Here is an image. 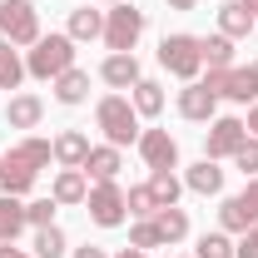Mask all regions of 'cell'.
Returning a JSON list of instances; mask_svg holds the SVG:
<instances>
[{
    "label": "cell",
    "instance_id": "obj_1",
    "mask_svg": "<svg viewBox=\"0 0 258 258\" xmlns=\"http://www.w3.org/2000/svg\"><path fill=\"white\" fill-rule=\"evenodd\" d=\"M95 124L104 134V144H114V149H124V144H139V109L129 104V95H104L95 104Z\"/></svg>",
    "mask_w": 258,
    "mask_h": 258
},
{
    "label": "cell",
    "instance_id": "obj_2",
    "mask_svg": "<svg viewBox=\"0 0 258 258\" xmlns=\"http://www.w3.org/2000/svg\"><path fill=\"white\" fill-rule=\"evenodd\" d=\"M64 70H75V40L70 35H40L30 45V55H25V75L30 80H55Z\"/></svg>",
    "mask_w": 258,
    "mask_h": 258
},
{
    "label": "cell",
    "instance_id": "obj_3",
    "mask_svg": "<svg viewBox=\"0 0 258 258\" xmlns=\"http://www.w3.org/2000/svg\"><path fill=\"white\" fill-rule=\"evenodd\" d=\"M139 35H144V10H134V0H119V5L104 10V35L99 40L109 45V55H134Z\"/></svg>",
    "mask_w": 258,
    "mask_h": 258
},
{
    "label": "cell",
    "instance_id": "obj_4",
    "mask_svg": "<svg viewBox=\"0 0 258 258\" xmlns=\"http://www.w3.org/2000/svg\"><path fill=\"white\" fill-rule=\"evenodd\" d=\"M159 64L169 75H179L184 85L199 80V70H204V55H199V35H164L159 40Z\"/></svg>",
    "mask_w": 258,
    "mask_h": 258
},
{
    "label": "cell",
    "instance_id": "obj_5",
    "mask_svg": "<svg viewBox=\"0 0 258 258\" xmlns=\"http://www.w3.org/2000/svg\"><path fill=\"white\" fill-rule=\"evenodd\" d=\"M0 40H10L15 50L40 40V10L30 0H0Z\"/></svg>",
    "mask_w": 258,
    "mask_h": 258
},
{
    "label": "cell",
    "instance_id": "obj_6",
    "mask_svg": "<svg viewBox=\"0 0 258 258\" xmlns=\"http://www.w3.org/2000/svg\"><path fill=\"white\" fill-rule=\"evenodd\" d=\"M85 214H90L99 228H119V224L129 219V209H124V189H119L114 179H99V184H90V194H85Z\"/></svg>",
    "mask_w": 258,
    "mask_h": 258
},
{
    "label": "cell",
    "instance_id": "obj_7",
    "mask_svg": "<svg viewBox=\"0 0 258 258\" xmlns=\"http://www.w3.org/2000/svg\"><path fill=\"white\" fill-rule=\"evenodd\" d=\"M248 139V124L243 119H233V114H219L214 124H209V139H204V159H233L238 154V144Z\"/></svg>",
    "mask_w": 258,
    "mask_h": 258
},
{
    "label": "cell",
    "instance_id": "obj_8",
    "mask_svg": "<svg viewBox=\"0 0 258 258\" xmlns=\"http://www.w3.org/2000/svg\"><path fill=\"white\" fill-rule=\"evenodd\" d=\"M139 159L149 169H179V144L169 129H144L139 134Z\"/></svg>",
    "mask_w": 258,
    "mask_h": 258
},
{
    "label": "cell",
    "instance_id": "obj_9",
    "mask_svg": "<svg viewBox=\"0 0 258 258\" xmlns=\"http://www.w3.org/2000/svg\"><path fill=\"white\" fill-rule=\"evenodd\" d=\"M214 109H219V95H214L204 80H189V85L179 90V114H184V119L209 124V119H214Z\"/></svg>",
    "mask_w": 258,
    "mask_h": 258
},
{
    "label": "cell",
    "instance_id": "obj_10",
    "mask_svg": "<svg viewBox=\"0 0 258 258\" xmlns=\"http://www.w3.org/2000/svg\"><path fill=\"white\" fill-rule=\"evenodd\" d=\"M50 144H55L60 169H85V159H90V134H85V129H60Z\"/></svg>",
    "mask_w": 258,
    "mask_h": 258
},
{
    "label": "cell",
    "instance_id": "obj_11",
    "mask_svg": "<svg viewBox=\"0 0 258 258\" xmlns=\"http://www.w3.org/2000/svg\"><path fill=\"white\" fill-rule=\"evenodd\" d=\"M99 80H104V85H114V90H134V85L144 80L139 55H109V60L99 64Z\"/></svg>",
    "mask_w": 258,
    "mask_h": 258
},
{
    "label": "cell",
    "instance_id": "obj_12",
    "mask_svg": "<svg viewBox=\"0 0 258 258\" xmlns=\"http://www.w3.org/2000/svg\"><path fill=\"white\" fill-rule=\"evenodd\" d=\"M85 194H90V174L85 169H60L55 174V184H50V199L70 209V204H85Z\"/></svg>",
    "mask_w": 258,
    "mask_h": 258
},
{
    "label": "cell",
    "instance_id": "obj_13",
    "mask_svg": "<svg viewBox=\"0 0 258 258\" xmlns=\"http://www.w3.org/2000/svg\"><path fill=\"white\" fill-rule=\"evenodd\" d=\"M35 179H40V174H35L30 164H20L15 154H0V189H5V194H15V199H20V194L35 189Z\"/></svg>",
    "mask_w": 258,
    "mask_h": 258
},
{
    "label": "cell",
    "instance_id": "obj_14",
    "mask_svg": "<svg viewBox=\"0 0 258 258\" xmlns=\"http://www.w3.org/2000/svg\"><path fill=\"white\" fill-rule=\"evenodd\" d=\"M253 25H258V15L243 5V0H228V5H219V35H228V40H243Z\"/></svg>",
    "mask_w": 258,
    "mask_h": 258
},
{
    "label": "cell",
    "instance_id": "obj_15",
    "mask_svg": "<svg viewBox=\"0 0 258 258\" xmlns=\"http://www.w3.org/2000/svg\"><path fill=\"white\" fill-rule=\"evenodd\" d=\"M119 169H124V154L114 149V144H90V159H85V174L90 179H119Z\"/></svg>",
    "mask_w": 258,
    "mask_h": 258
},
{
    "label": "cell",
    "instance_id": "obj_16",
    "mask_svg": "<svg viewBox=\"0 0 258 258\" xmlns=\"http://www.w3.org/2000/svg\"><path fill=\"white\" fill-rule=\"evenodd\" d=\"M50 85H55V99H60V104H85V99H90V75H85L80 64L64 70V75H55Z\"/></svg>",
    "mask_w": 258,
    "mask_h": 258
},
{
    "label": "cell",
    "instance_id": "obj_17",
    "mask_svg": "<svg viewBox=\"0 0 258 258\" xmlns=\"http://www.w3.org/2000/svg\"><path fill=\"white\" fill-rule=\"evenodd\" d=\"M5 119H10V129H35L45 119V99L40 95H15L10 109H5Z\"/></svg>",
    "mask_w": 258,
    "mask_h": 258
},
{
    "label": "cell",
    "instance_id": "obj_18",
    "mask_svg": "<svg viewBox=\"0 0 258 258\" xmlns=\"http://www.w3.org/2000/svg\"><path fill=\"white\" fill-rule=\"evenodd\" d=\"M184 184H189L194 194H204V199H209V194H219V189H224V169H219L214 159H199V164H189Z\"/></svg>",
    "mask_w": 258,
    "mask_h": 258
},
{
    "label": "cell",
    "instance_id": "obj_19",
    "mask_svg": "<svg viewBox=\"0 0 258 258\" xmlns=\"http://www.w3.org/2000/svg\"><path fill=\"white\" fill-rule=\"evenodd\" d=\"M129 104L139 109V119H154V114L164 109V85L159 80H139V85L129 90Z\"/></svg>",
    "mask_w": 258,
    "mask_h": 258
},
{
    "label": "cell",
    "instance_id": "obj_20",
    "mask_svg": "<svg viewBox=\"0 0 258 258\" xmlns=\"http://www.w3.org/2000/svg\"><path fill=\"white\" fill-rule=\"evenodd\" d=\"M70 40H75V45H80V40H99V35H104V10H90V5H85V10H70Z\"/></svg>",
    "mask_w": 258,
    "mask_h": 258
},
{
    "label": "cell",
    "instance_id": "obj_21",
    "mask_svg": "<svg viewBox=\"0 0 258 258\" xmlns=\"http://www.w3.org/2000/svg\"><path fill=\"white\" fill-rule=\"evenodd\" d=\"M25 228V204L15 194H0V243H15Z\"/></svg>",
    "mask_w": 258,
    "mask_h": 258
},
{
    "label": "cell",
    "instance_id": "obj_22",
    "mask_svg": "<svg viewBox=\"0 0 258 258\" xmlns=\"http://www.w3.org/2000/svg\"><path fill=\"white\" fill-rule=\"evenodd\" d=\"M199 55L209 70H233V40L228 35H204L199 40Z\"/></svg>",
    "mask_w": 258,
    "mask_h": 258
},
{
    "label": "cell",
    "instance_id": "obj_23",
    "mask_svg": "<svg viewBox=\"0 0 258 258\" xmlns=\"http://www.w3.org/2000/svg\"><path fill=\"white\" fill-rule=\"evenodd\" d=\"M253 224H258V219L248 214V209H243V199H238V194L219 204V228H224V233H248Z\"/></svg>",
    "mask_w": 258,
    "mask_h": 258
},
{
    "label": "cell",
    "instance_id": "obj_24",
    "mask_svg": "<svg viewBox=\"0 0 258 258\" xmlns=\"http://www.w3.org/2000/svg\"><path fill=\"white\" fill-rule=\"evenodd\" d=\"M154 224H159V238L164 243H179V238H189V214L179 209V204H169L154 214Z\"/></svg>",
    "mask_w": 258,
    "mask_h": 258
},
{
    "label": "cell",
    "instance_id": "obj_25",
    "mask_svg": "<svg viewBox=\"0 0 258 258\" xmlns=\"http://www.w3.org/2000/svg\"><path fill=\"white\" fill-rule=\"evenodd\" d=\"M179 189H184V179H179L174 169H149V194L159 199V209L179 204Z\"/></svg>",
    "mask_w": 258,
    "mask_h": 258
},
{
    "label": "cell",
    "instance_id": "obj_26",
    "mask_svg": "<svg viewBox=\"0 0 258 258\" xmlns=\"http://www.w3.org/2000/svg\"><path fill=\"white\" fill-rule=\"evenodd\" d=\"M20 80H25V60H20V50H15L10 40H0V90H20Z\"/></svg>",
    "mask_w": 258,
    "mask_h": 258
},
{
    "label": "cell",
    "instance_id": "obj_27",
    "mask_svg": "<svg viewBox=\"0 0 258 258\" xmlns=\"http://www.w3.org/2000/svg\"><path fill=\"white\" fill-rule=\"evenodd\" d=\"M70 243H64V228H35V258H64Z\"/></svg>",
    "mask_w": 258,
    "mask_h": 258
},
{
    "label": "cell",
    "instance_id": "obj_28",
    "mask_svg": "<svg viewBox=\"0 0 258 258\" xmlns=\"http://www.w3.org/2000/svg\"><path fill=\"white\" fill-rule=\"evenodd\" d=\"M124 209H129V219H154L159 214V199L149 194V184H134L124 194Z\"/></svg>",
    "mask_w": 258,
    "mask_h": 258
},
{
    "label": "cell",
    "instance_id": "obj_29",
    "mask_svg": "<svg viewBox=\"0 0 258 258\" xmlns=\"http://www.w3.org/2000/svg\"><path fill=\"white\" fill-rule=\"evenodd\" d=\"M194 258H233V238H228L224 228H214V233H204V238H199Z\"/></svg>",
    "mask_w": 258,
    "mask_h": 258
},
{
    "label": "cell",
    "instance_id": "obj_30",
    "mask_svg": "<svg viewBox=\"0 0 258 258\" xmlns=\"http://www.w3.org/2000/svg\"><path fill=\"white\" fill-rule=\"evenodd\" d=\"M129 248H164V238H159V224L154 219H134V228H129Z\"/></svg>",
    "mask_w": 258,
    "mask_h": 258
},
{
    "label": "cell",
    "instance_id": "obj_31",
    "mask_svg": "<svg viewBox=\"0 0 258 258\" xmlns=\"http://www.w3.org/2000/svg\"><path fill=\"white\" fill-rule=\"evenodd\" d=\"M55 209H60L55 199H30V204H25V224L50 228V224H55Z\"/></svg>",
    "mask_w": 258,
    "mask_h": 258
},
{
    "label": "cell",
    "instance_id": "obj_32",
    "mask_svg": "<svg viewBox=\"0 0 258 258\" xmlns=\"http://www.w3.org/2000/svg\"><path fill=\"white\" fill-rule=\"evenodd\" d=\"M233 164L248 174V179H258V134H248L243 144H238V154H233Z\"/></svg>",
    "mask_w": 258,
    "mask_h": 258
},
{
    "label": "cell",
    "instance_id": "obj_33",
    "mask_svg": "<svg viewBox=\"0 0 258 258\" xmlns=\"http://www.w3.org/2000/svg\"><path fill=\"white\" fill-rule=\"evenodd\" d=\"M233 258H258V224L248 228V233H243L238 243H233Z\"/></svg>",
    "mask_w": 258,
    "mask_h": 258
},
{
    "label": "cell",
    "instance_id": "obj_34",
    "mask_svg": "<svg viewBox=\"0 0 258 258\" xmlns=\"http://www.w3.org/2000/svg\"><path fill=\"white\" fill-rule=\"evenodd\" d=\"M238 199H243V209H248V214H253V219H258V179H248Z\"/></svg>",
    "mask_w": 258,
    "mask_h": 258
},
{
    "label": "cell",
    "instance_id": "obj_35",
    "mask_svg": "<svg viewBox=\"0 0 258 258\" xmlns=\"http://www.w3.org/2000/svg\"><path fill=\"white\" fill-rule=\"evenodd\" d=\"M70 258H109V253H104V248H95V243H85V248H75Z\"/></svg>",
    "mask_w": 258,
    "mask_h": 258
},
{
    "label": "cell",
    "instance_id": "obj_36",
    "mask_svg": "<svg viewBox=\"0 0 258 258\" xmlns=\"http://www.w3.org/2000/svg\"><path fill=\"white\" fill-rule=\"evenodd\" d=\"M0 258H35V253H20L15 243H0Z\"/></svg>",
    "mask_w": 258,
    "mask_h": 258
},
{
    "label": "cell",
    "instance_id": "obj_37",
    "mask_svg": "<svg viewBox=\"0 0 258 258\" xmlns=\"http://www.w3.org/2000/svg\"><path fill=\"white\" fill-rule=\"evenodd\" d=\"M243 124H248V134H258V104L248 109V119H243Z\"/></svg>",
    "mask_w": 258,
    "mask_h": 258
},
{
    "label": "cell",
    "instance_id": "obj_38",
    "mask_svg": "<svg viewBox=\"0 0 258 258\" xmlns=\"http://www.w3.org/2000/svg\"><path fill=\"white\" fill-rule=\"evenodd\" d=\"M114 258H149V253H144V248H119Z\"/></svg>",
    "mask_w": 258,
    "mask_h": 258
},
{
    "label": "cell",
    "instance_id": "obj_39",
    "mask_svg": "<svg viewBox=\"0 0 258 258\" xmlns=\"http://www.w3.org/2000/svg\"><path fill=\"white\" fill-rule=\"evenodd\" d=\"M199 0H169V10H194Z\"/></svg>",
    "mask_w": 258,
    "mask_h": 258
},
{
    "label": "cell",
    "instance_id": "obj_40",
    "mask_svg": "<svg viewBox=\"0 0 258 258\" xmlns=\"http://www.w3.org/2000/svg\"><path fill=\"white\" fill-rule=\"evenodd\" d=\"M243 5H248V10H253V15H258V0H243Z\"/></svg>",
    "mask_w": 258,
    "mask_h": 258
},
{
    "label": "cell",
    "instance_id": "obj_41",
    "mask_svg": "<svg viewBox=\"0 0 258 258\" xmlns=\"http://www.w3.org/2000/svg\"><path fill=\"white\" fill-rule=\"evenodd\" d=\"M99 5H119V0H99Z\"/></svg>",
    "mask_w": 258,
    "mask_h": 258
},
{
    "label": "cell",
    "instance_id": "obj_42",
    "mask_svg": "<svg viewBox=\"0 0 258 258\" xmlns=\"http://www.w3.org/2000/svg\"><path fill=\"white\" fill-rule=\"evenodd\" d=\"M253 75H258V64H253Z\"/></svg>",
    "mask_w": 258,
    "mask_h": 258
},
{
    "label": "cell",
    "instance_id": "obj_43",
    "mask_svg": "<svg viewBox=\"0 0 258 258\" xmlns=\"http://www.w3.org/2000/svg\"><path fill=\"white\" fill-rule=\"evenodd\" d=\"M169 258H179V253H169Z\"/></svg>",
    "mask_w": 258,
    "mask_h": 258
},
{
    "label": "cell",
    "instance_id": "obj_44",
    "mask_svg": "<svg viewBox=\"0 0 258 258\" xmlns=\"http://www.w3.org/2000/svg\"><path fill=\"white\" fill-rule=\"evenodd\" d=\"M253 35H258V25H253Z\"/></svg>",
    "mask_w": 258,
    "mask_h": 258
}]
</instances>
